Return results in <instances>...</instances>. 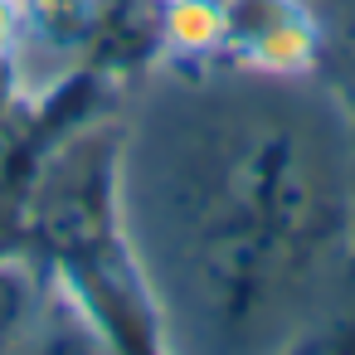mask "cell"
I'll return each instance as SVG.
<instances>
[{
    "label": "cell",
    "mask_w": 355,
    "mask_h": 355,
    "mask_svg": "<svg viewBox=\"0 0 355 355\" xmlns=\"http://www.w3.org/2000/svg\"><path fill=\"white\" fill-rule=\"evenodd\" d=\"M345 277L355 282V209H350V239H345Z\"/></svg>",
    "instance_id": "obj_8"
},
{
    "label": "cell",
    "mask_w": 355,
    "mask_h": 355,
    "mask_svg": "<svg viewBox=\"0 0 355 355\" xmlns=\"http://www.w3.org/2000/svg\"><path fill=\"white\" fill-rule=\"evenodd\" d=\"M311 25H316V59L321 78L336 88L355 122V0H306Z\"/></svg>",
    "instance_id": "obj_5"
},
{
    "label": "cell",
    "mask_w": 355,
    "mask_h": 355,
    "mask_svg": "<svg viewBox=\"0 0 355 355\" xmlns=\"http://www.w3.org/2000/svg\"><path fill=\"white\" fill-rule=\"evenodd\" d=\"M25 355H132V345L78 292V282L69 272H49L44 311L35 321V336H30Z\"/></svg>",
    "instance_id": "obj_2"
},
{
    "label": "cell",
    "mask_w": 355,
    "mask_h": 355,
    "mask_svg": "<svg viewBox=\"0 0 355 355\" xmlns=\"http://www.w3.org/2000/svg\"><path fill=\"white\" fill-rule=\"evenodd\" d=\"M49 272L30 253H0V355H25L44 311Z\"/></svg>",
    "instance_id": "obj_4"
},
{
    "label": "cell",
    "mask_w": 355,
    "mask_h": 355,
    "mask_svg": "<svg viewBox=\"0 0 355 355\" xmlns=\"http://www.w3.org/2000/svg\"><path fill=\"white\" fill-rule=\"evenodd\" d=\"M20 49V0H0V64H10Z\"/></svg>",
    "instance_id": "obj_7"
},
{
    "label": "cell",
    "mask_w": 355,
    "mask_h": 355,
    "mask_svg": "<svg viewBox=\"0 0 355 355\" xmlns=\"http://www.w3.org/2000/svg\"><path fill=\"white\" fill-rule=\"evenodd\" d=\"M355 122L321 73L161 59L117 122V229L161 355H277L345 282Z\"/></svg>",
    "instance_id": "obj_1"
},
{
    "label": "cell",
    "mask_w": 355,
    "mask_h": 355,
    "mask_svg": "<svg viewBox=\"0 0 355 355\" xmlns=\"http://www.w3.org/2000/svg\"><path fill=\"white\" fill-rule=\"evenodd\" d=\"M277 355H355V282L345 277Z\"/></svg>",
    "instance_id": "obj_6"
},
{
    "label": "cell",
    "mask_w": 355,
    "mask_h": 355,
    "mask_svg": "<svg viewBox=\"0 0 355 355\" xmlns=\"http://www.w3.org/2000/svg\"><path fill=\"white\" fill-rule=\"evenodd\" d=\"M103 0H20V49L15 59H40L69 69L83 49L98 44Z\"/></svg>",
    "instance_id": "obj_3"
}]
</instances>
